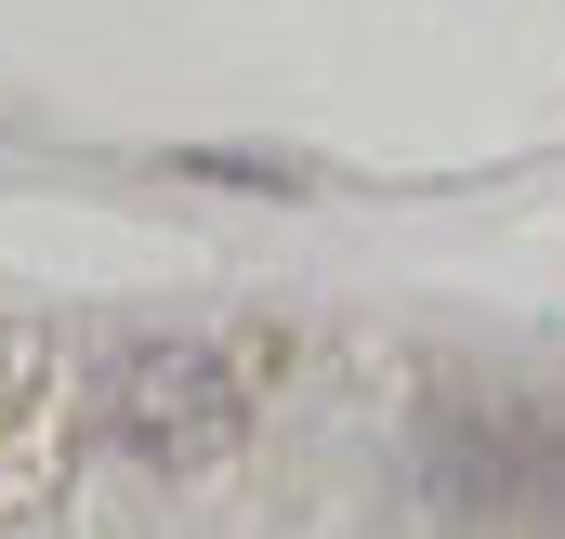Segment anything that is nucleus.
Instances as JSON below:
<instances>
[{
	"mask_svg": "<svg viewBox=\"0 0 565 539\" xmlns=\"http://www.w3.org/2000/svg\"><path fill=\"white\" fill-rule=\"evenodd\" d=\"M237 434H250V395L211 342H132L106 369V447L145 474H224Z\"/></svg>",
	"mask_w": 565,
	"mask_h": 539,
	"instance_id": "obj_1",
	"label": "nucleus"
},
{
	"mask_svg": "<svg viewBox=\"0 0 565 539\" xmlns=\"http://www.w3.org/2000/svg\"><path fill=\"white\" fill-rule=\"evenodd\" d=\"M422 500L434 514H526V500H565V434L513 395H434L422 408Z\"/></svg>",
	"mask_w": 565,
	"mask_h": 539,
	"instance_id": "obj_2",
	"label": "nucleus"
}]
</instances>
